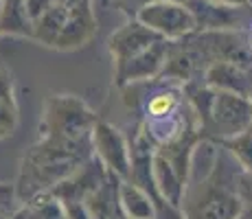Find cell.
Segmentation results:
<instances>
[{"label": "cell", "instance_id": "1", "mask_svg": "<svg viewBox=\"0 0 252 219\" xmlns=\"http://www.w3.org/2000/svg\"><path fill=\"white\" fill-rule=\"evenodd\" d=\"M88 158H92L88 145H70L40 136V143L33 145L22 162L18 193L22 199H29L37 193L53 191Z\"/></svg>", "mask_w": 252, "mask_h": 219}, {"label": "cell", "instance_id": "2", "mask_svg": "<svg viewBox=\"0 0 252 219\" xmlns=\"http://www.w3.org/2000/svg\"><path fill=\"white\" fill-rule=\"evenodd\" d=\"M224 147V145H221ZM224 154L221 152L220 164H217L215 173L208 180L200 184H191L187 187L182 202L184 219H237L244 213V204L237 193V173H226Z\"/></svg>", "mask_w": 252, "mask_h": 219}, {"label": "cell", "instance_id": "3", "mask_svg": "<svg viewBox=\"0 0 252 219\" xmlns=\"http://www.w3.org/2000/svg\"><path fill=\"white\" fill-rule=\"evenodd\" d=\"M94 125V112L81 99H77L72 94H53L44 103L40 136L70 145H88V147H92Z\"/></svg>", "mask_w": 252, "mask_h": 219}, {"label": "cell", "instance_id": "4", "mask_svg": "<svg viewBox=\"0 0 252 219\" xmlns=\"http://www.w3.org/2000/svg\"><path fill=\"white\" fill-rule=\"evenodd\" d=\"M250 127H252L250 96L217 90L208 121L202 127V136H208V138H215L220 143H224V140H228Z\"/></svg>", "mask_w": 252, "mask_h": 219}, {"label": "cell", "instance_id": "5", "mask_svg": "<svg viewBox=\"0 0 252 219\" xmlns=\"http://www.w3.org/2000/svg\"><path fill=\"white\" fill-rule=\"evenodd\" d=\"M134 18H138L145 27L156 31L167 42L184 40L197 31L195 16L184 4V0H158L143 7Z\"/></svg>", "mask_w": 252, "mask_h": 219}, {"label": "cell", "instance_id": "6", "mask_svg": "<svg viewBox=\"0 0 252 219\" xmlns=\"http://www.w3.org/2000/svg\"><path fill=\"white\" fill-rule=\"evenodd\" d=\"M92 156L108 169L116 180H129L132 171V145L125 140L121 129L105 121H96L92 129Z\"/></svg>", "mask_w": 252, "mask_h": 219}, {"label": "cell", "instance_id": "7", "mask_svg": "<svg viewBox=\"0 0 252 219\" xmlns=\"http://www.w3.org/2000/svg\"><path fill=\"white\" fill-rule=\"evenodd\" d=\"M195 16L197 31H250L252 4H220L211 0H184Z\"/></svg>", "mask_w": 252, "mask_h": 219}, {"label": "cell", "instance_id": "8", "mask_svg": "<svg viewBox=\"0 0 252 219\" xmlns=\"http://www.w3.org/2000/svg\"><path fill=\"white\" fill-rule=\"evenodd\" d=\"M169 48H171V42L158 40L147 51L138 53L132 60L114 66V84L125 88L132 84H140V81L160 79L164 66H167V60H169Z\"/></svg>", "mask_w": 252, "mask_h": 219}, {"label": "cell", "instance_id": "9", "mask_svg": "<svg viewBox=\"0 0 252 219\" xmlns=\"http://www.w3.org/2000/svg\"><path fill=\"white\" fill-rule=\"evenodd\" d=\"M162 40L156 31H152L149 27H145L138 18H129L121 29H116L112 35L108 37V51L112 55L114 66L123 64V62L136 57L138 53L147 51L152 44Z\"/></svg>", "mask_w": 252, "mask_h": 219}, {"label": "cell", "instance_id": "10", "mask_svg": "<svg viewBox=\"0 0 252 219\" xmlns=\"http://www.w3.org/2000/svg\"><path fill=\"white\" fill-rule=\"evenodd\" d=\"M204 81L215 90L250 96L252 92V68L239 66L235 62H213L204 72Z\"/></svg>", "mask_w": 252, "mask_h": 219}, {"label": "cell", "instance_id": "11", "mask_svg": "<svg viewBox=\"0 0 252 219\" xmlns=\"http://www.w3.org/2000/svg\"><path fill=\"white\" fill-rule=\"evenodd\" d=\"M68 9V18H66L64 31H62L60 40H57L55 48H77L81 44H86L94 35L96 31V18L92 11V2L88 4H79V7H66Z\"/></svg>", "mask_w": 252, "mask_h": 219}, {"label": "cell", "instance_id": "12", "mask_svg": "<svg viewBox=\"0 0 252 219\" xmlns=\"http://www.w3.org/2000/svg\"><path fill=\"white\" fill-rule=\"evenodd\" d=\"M154 180H156L158 193L164 199H169L176 206H182L184 193H187V180L160 152L154 154Z\"/></svg>", "mask_w": 252, "mask_h": 219}, {"label": "cell", "instance_id": "13", "mask_svg": "<svg viewBox=\"0 0 252 219\" xmlns=\"http://www.w3.org/2000/svg\"><path fill=\"white\" fill-rule=\"evenodd\" d=\"M116 197L123 215L127 219H154V202L138 184L129 180H119Z\"/></svg>", "mask_w": 252, "mask_h": 219}, {"label": "cell", "instance_id": "14", "mask_svg": "<svg viewBox=\"0 0 252 219\" xmlns=\"http://www.w3.org/2000/svg\"><path fill=\"white\" fill-rule=\"evenodd\" d=\"M11 219H66L62 202L51 191L24 199V204L11 215Z\"/></svg>", "mask_w": 252, "mask_h": 219}, {"label": "cell", "instance_id": "15", "mask_svg": "<svg viewBox=\"0 0 252 219\" xmlns=\"http://www.w3.org/2000/svg\"><path fill=\"white\" fill-rule=\"evenodd\" d=\"M66 18H68V9L60 2H53V7L44 16L33 22V40L46 44V46H55L62 31H64Z\"/></svg>", "mask_w": 252, "mask_h": 219}, {"label": "cell", "instance_id": "16", "mask_svg": "<svg viewBox=\"0 0 252 219\" xmlns=\"http://www.w3.org/2000/svg\"><path fill=\"white\" fill-rule=\"evenodd\" d=\"M0 31L2 35L33 37V20L24 9V0H4V9L0 13Z\"/></svg>", "mask_w": 252, "mask_h": 219}, {"label": "cell", "instance_id": "17", "mask_svg": "<svg viewBox=\"0 0 252 219\" xmlns=\"http://www.w3.org/2000/svg\"><path fill=\"white\" fill-rule=\"evenodd\" d=\"M221 145L228 152V156H232V160L239 164V169L252 171V127L224 140Z\"/></svg>", "mask_w": 252, "mask_h": 219}, {"label": "cell", "instance_id": "18", "mask_svg": "<svg viewBox=\"0 0 252 219\" xmlns=\"http://www.w3.org/2000/svg\"><path fill=\"white\" fill-rule=\"evenodd\" d=\"M16 119L18 110L16 101H13L11 81H9V77L0 75V136L11 134V129L16 127Z\"/></svg>", "mask_w": 252, "mask_h": 219}, {"label": "cell", "instance_id": "19", "mask_svg": "<svg viewBox=\"0 0 252 219\" xmlns=\"http://www.w3.org/2000/svg\"><path fill=\"white\" fill-rule=\"evenodd\" d=\"M64 206L66 219H92V213L86 199H60Z\"/></svg>", "mask_w": 252, "mask_h": 219}, {"label": "cell", "instance_id": "20", "mask_svg": "<svg viewBox=\"0 0 252 219\" xmlns=\"http://www.w3.org/2000/svg\"><path fill=\"white\" fill-rule=\"evenodd\" d=\"M237 193H239L244 208L252 211V171L239 169V173H237Z\"/></svg>", "mask_w": 252, "mask_h": 219}, {"label": "cell", "instance_id": "21", "mask_svg": "<svg viewBox=\"0 0 252 219\" xmlns=\"http://www.w3.org/2000/svg\"><path fill=\"white\" fill-rule=\"evenodd\" d=\"M53 2H55V0H24V9H27L29 18L35 22L53 7Z\"/></svg>", "mask_w": 252, "mask_h": 219}, {"label": "cell", "instance_id": "22", "mask_svg": "<svg viewBox=\"0 0 252 219\" xmlns=\"http://www.w3.org/2000/svg\"><path fill=\"white\" fill-rule=\"evenodd\" d=\"M152 2H158V0H112L114 7L121 9L123 13H127L129 18H134L140 9L147 7V4H152Z\"/></svg>", "mask_w": 252, "mask_h": 219}, {"label": "cell", "instance_id": "23", "mask_svg": "<svg viewBox=\"0 0 252 219\" xmlns=\"http://www.w3.org/2000/svg\"><path fill=\"white\" fill-rule=\"evenodd\" d=\"M55 2L64 4V7H79V4H88L92 0H55Z\"/></svg>", "mask_w": 252, "mask_h": 219}, {"label": "cell", "instance_id": "24", "mask_svg": "<svg viewBox=\"0 0 252 219\" xmlns=\"http://www.w3.org/2000/svg\"><path fill=\"white\" fill-rule=\"evenodd\" d=\"M211 2H220V4H237V7H244V4H252V0H211Z\"/></svg>", "mask_w": 252, "mask_h": 219}, {"label": "cell", "instance_id": "25", "mask_svg": "<svg viewBox=\"0 0 252 219\" xmlns=\"http://www.w3.org/2000/svg\"><path fill=\"white\" fill-rule=\"evenodd\" d=\"M248 42H250V48H252V27H250V31H248Z\"/></svg>", "mask_w": 252, "mask_h": 219}, {"label": "cell", "instance_id": "26", "mask_svg": "<svg viewBox=\"0 0 252 219\" xmlns=\"http://www.w3.org/2000/svg\"><path fill=\"white\" fill-rule=\"evenodd\" d=\"M2 9H4V0H0V13H2Z\"/></svg>", "mask_w": 252, "mask_h": 219}, {"label": "cell", "instance_id": "27", "mask_svg": "<svg viewBox=\"0 0 252 219\" xmlns=\"http://www.w3.org/2000/svg\"><path fill=\"white\" fill-rule=\"evenodd\" d=\"M250 101H252V92H250Z\"/></svg>", "mask_w": 252, "mask_h": 219}, {"label": "cell", "instance_id": "28", "mask_svg": "<svg viewBox=\"0 0 252 219\" xmlns=\"http://www.w3.org/2000/svg\"><path fill=\"white\" fill-rule=\"evenodd\" d=\"M0 35H2V31H0Z\"/></svg>", "mask_w": 252, "mask_h": 219}]
</instances>
